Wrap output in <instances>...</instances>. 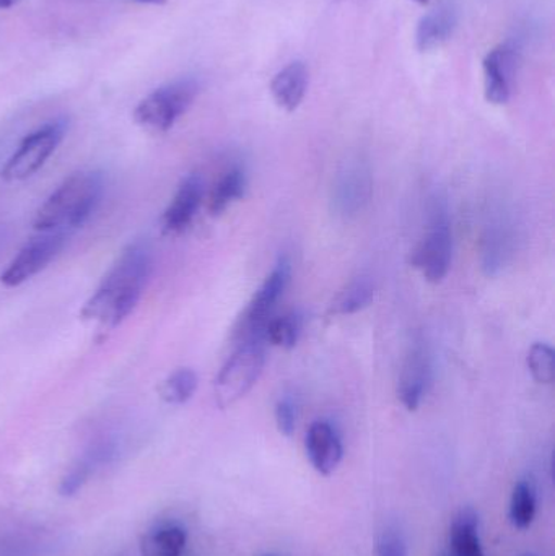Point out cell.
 <instances>
[{
	"instance_id": "1",
	"label": "cell",
	"mask_w": 555,
	"mask_h": 556,
	"mask_svg": "<svg viewBox=\"0 0 555 556\" xmlns=\"http://www.w3.org/2000/svg\"><path fill=\"white\" fill-rule=\"evenodd\" d=\"M152 267V248L143 241L130 243L85 303L81 317L104 329L119 326L136 309Z\"/></svg>"
},
{
	"instance_id": "2",
	"label": "cell",
	"mask_w": 555,
	"mask_h": 556,
	"mask_svg": "<svg viewBox=\"0 0 555 556\" xmlns=\"http://www.w3.org/2000/svg\"><path fill=\"white\" fill-rule=\"evenodd\" d=\"M104 178L100 172H80L68 176L36 212L39 233H67L81 227L97 211L103 198Z\"/></svg>"
},
{
	"instance_id": "3",
	"label": "cell",
	"mask_w": 555,
	"mask_h": 556,
	"mask_svg": "<svg viewBox=\"0 0 555 556\" xmlns=\"http://www.w3.org/2000/svg\"><path fill=\"white\" fill-rule=\"evenodd\" d=\"M199 93L201 81L198 78H178L143 98L134 110V119L150 132H168L178 123L179 117L191 110Z\"/></svg>"
},
{
	"instance_id": "4",
	"label": "cell",
	"mask_w": 555,
	"mask_h": 556,
	"mask_svg": "<svg viewBox=\"0 0 555 556\" xmlns=\"http://www.w3.org/2000/svg\"><path fill=\"white\" fill-rule=\"evenodd\" d=\"M453 260V235L446 202L436 198L429 208V230L411 256V264L430 283L449 276Z\"/></svg>"
},
{
	"instance_id": "5",
	"label": "cell",
	"mask_w": 555,
	"mask_h": 556,
	"mask_svg": "<svg viewBox=\"0 0 555 556\" xmlns=\"http://www.w3.org/2000/svg\"><path fill=\"white\" fill-rule=\"evenodd\" d=\"M266 365L263 340L241 342L215 379L214 394L218 407L228 408L243 399L256 384Z\"/></svg>"
},
{
	"instance_id": "6",
	"label": "cell",
	"mask_w": 555,
	"mask_h": 556,
	"mask_svg": "<svg viewBox=\"0 0 555 556\" xmlns=\"http://www.w3.org/2000/svg\"><path fill=\"white\" fill-rule=\"evenodd\" d=\"M65 132H67V123L64 119L51 121L39 129L33 130L7 160L2 178L7 182L25 181L31 178L61 146Z\"/></svg>"
},
{
	"instance_id": "7",
	"label": "cell",
	"mask_w": 555,
	"mask_h": 556,
	"mask_svg": "<svg viewBox=\"0 0 555 556\" xmlns=\"http://www.w3.org/2000/svg\"><path fill=\"white\" fill-rule=\"evenodd\" d=\"M290 276H292V267H290L289 257H279L273 273L254 293L253 300L250 301L243 316L238 320L237 330H235L237 339H240L241 342L264 339V330L270 320V314L282 298Z\"/></svg>"
},
{
	"instance_id": "8",
	"label": "cell",
	"mask_w": 555,
	"mask_h": 556,
	"mask_svg": "<svg viewBox=\"0 0 555 556\" xmlns=\"http://www.w3.org/2000/svg\"><path fill=\"white\" fill-rule=\"evenodd\" d=\"M374 192L371 169L364 160H349L336 173L332 185V212L342 218H354L370 204Z\"/></svg>"
},
{
	"instance_id": "9",
	"label": "cell",
	"mask_w": 555,
	"mask_h": 556,
	"mask_svg": "<svg viewBox=\"0 0 555 556\" xmlns=\"http://www.w3.org/2000/svg\"><path fill=\"white\" fill-rule=\"evenodd\" d=\"M65 243L67 233H41L33 238L13 257L12 263L0 276V281L5 287H20L29 278L42 273L64 250Z\"/></svg>"
},
{
	"instance_id": "10",
	"label": "cell",
	"mask_w": 555,
	"mask_h": 556,
	"mask_svg": "<svg viewBox=\"0 0 555 556\" xmlns=\"http://www.w3.org/2000/svg\"><path fill=\"white\" fill-rule=\"evenodd\" d=\"M202 199H204V181L201 176L192 173L188 178L182 179L175 198L172 199L163 214V233H185L194 222L195 215L201 208Z\"/></svg>"
},
{
	"instance_id": "11",
	"label": "cell",
	"mask_w": 555,
	"mask_h": 556,
	"mask_svg": "<svg viewBox=\"0 0 555 556\" xmlns=\"http://www.w3.org/2000/svg\"><path fill=\"white\" fill-rule=\"evenodd\" d=\"M484 67L485 98L492 104H507L514 87L517 68V52L510 45L497 46L488 52L482 62Z\"/></svg>"
},
{
	"instance_id": "12",
	"label": "cell",
	"mask_w": 555,
	"mask_h": 556,
	"mask_svg": "<svg viewBox=\"0 0 555 556\" xmlns=\"http://www.w3.org/2000/svg\"><path fill=\"white\" fill-rule=\"evenodd\" d=\"M430 378H432V363H430L429 353L422 345H416L404 362L400 389H398V395L407 410L414 412L420 407L429 389Z\"/></svg>"
},
{
	"instance_id": "13",
	"label": "cell",
	"mask_w": 555,
	"mask_h": 556,
	"mask_svg": "<svg viewBox=\"0 0 555 556\" xmlns=\"http://www.w3.org/2000/svg\"><path fill=\"white\" fill-rule=\"evenodd\" d=\"M305 446L313 469L323 477L332 476L344 456L341 438L328 421H315L310 427Z\"/></svg>"
},
{
	"instance_id": "14",
	"label": "cell",
	"mask_w": 555,
	"mask_h": 556,
	"mask_svg": "<svg viewBox=\"0 0 555 556\" xmlns=\"http://www.w3.org/2000/svg\"><path fill=\"white\" fill-rule=\"evenodd\" d=\"M514 250V233L504 218L491 222L482 237V269L489 277L499 276L507 266Z\"/></svg>"
},
{
	"instance_id": "15",
	"label": "cell",
	"mask_w": 555,
	"mask_h": 556,
	"mask_svg": "<svg viewBox=\"0 0 555 556\" xmlns=\"http://www.w3.org/2000/svg\"><path fill=\"white\" fill-rule=\"evenodd\" d=\"M308 85V68L303 62L297 61L287 65L274 77L273 84H270V93H273L277 106L282 108L287 113H293L305 100Z\"/></svg>"
},
{
	"instance_id": "16",
	"label": "cell",
	"mask_w": 555,
	"mask_h": 556,
	"mask_svg": "<svg viewBox=\"0 0 555 556\" xmlns=\"http://www.w3.org/2000/svg\"><path fill=\"white\" fill-rule=\"evenodd\" d=\"M458 25L456 10L450 5L440 7L422 16L416 29V46L420 52L436 51L442 48Z\"/></svg>"
},
{
	"instance_id": "17",
	"label": "cell",
	"mask_w": 555,
	"mask_h": 556,
	"mask_svg": "<svg viewBox=\"0 0 555 556\" xmlns=\"http://www.w3.org/2000/svg\"><path fill=\"white\" fill-rule=\"evenodd\" d=\"M452 556H484L479 538V518L475 509H462L453 519L450 528V548Z\"/></svg>"
},
{
	"instance_id": "18",
	"label": "cell",
	"mask_w": 555,
	"mask_h": 556,
	"mask_svg": "<svg viewBox=\"0 0 555 556\" xmlns=\"http://www.w3.org/2000/svg\"><path fill=\"white\" fill-rule=\"evenodd\" d=\"M248 179L247 173L240 166H234L222 178L215 182L209 198V212L214 217L224 214L235 201H240L247 192Z\"/></svg>"
},
{
	"instance_id": "19",
	"label": "cell",
	"mask_w": 555,
	"mask_h": 556,
	"mask_svg": "<svg viewBox=\"0 0 555 556\" xmlns=\"http://www.w3.org/2000/svg\"><path fill=\"white\" fill-rule=\"evenodd\" d=\"M375 298V283L370 277H357L345 285L329 306L335 316H349L367 307Z\"/></svg>"
},
{
	"instance_id": "20",
	"label": "cell",
	"mask_w": 555,
	"mask_h": 556,
	"mask_svg": "<svg viewBox=\"0 0 555 556\" xmlns=\"http://www.w3.org/2000/svg\"><path fill=\"white\" fill-rule=\"evenodd\" d=\"M188 534L178 526H166L147 532L140 541L142 556H181L185 552Z\"/></svg>"
},
{
	"instance_id": "21",
	"label": "cell",
	"mask_w": 555,
	"mask_h": 556,
	"mask_svg": "<svg viewBox=\"0 0 555 556\" xmlns=\"http://www.w3.org/2000/svg\"><path fill=\"white\" fill-rule=\"evenodd\" d=\"M537 516V495L528 480H520L515 485L510 502V522L514 528L525 531L533 525Z\"/></svg>"
},
{
	"instance_id": "22",
	"label": "cell",
	"mask_w": 555,
	"mask_h": 556,
	"mask_svg": "<svg viewBox=\"0 0 555 556\" xmlns=\"http://www.w3.org/2000/svg\"><path fill=\"white\" fill-rule=\"evenodd\" d=\"M198 375L192 369L181 368L169 375L160 386V397L172 405H182L192 399L198 389Z\"/></svg>"
},
{
	"instance_id": "23",
	"label": "cell",
	"mask_w": 555,
	"mask_h": 556,
	"mask_svg": "<svg viewBox=\"0 0 555 556\" xmlns=\"http://www.w3.org/2000/svg\"><path fill=\"white\" fill-rule=\"evenodd\" d=\"M528 368L534 381L551 384L555 378V352L547 343H534L528 352Z\"/></svg>"
},
{
	"instance_id": "24",
	"label": "cell",
	"mask_w": 555,
	"mask_h": 556,
	"mask_svg": "<svg viewBox=\"0 0 555 556\" xmlns=\"http://www.w3.org/2000/svg\"><path fill=\"white\" fill-rule=\"evenodd\" d=\"M300 323L299 317L283 316L269 320L264 330V339L269 340L273 345L282 349H293L299 340Z\"/></svg>"
},
{
	"instance_id": "25",
	"label": "cell",
	"mask_w": 555,
	"mask_h": 556,
	"mask_svg": "<svg viewBox=\"0 0 555 556\" xmlns=\"http://www.w3.org/2000/svg\"><path fill=\"white\" fill-rule=\"evenodd\" d=\"M277 430L283 437H292L297 427V407L292 399H280L276 405Z\"/></svg>"
},
{
	"instance_id": "26",
	"label": "cell",
	"mask_w": 555,
	"mask_h": 556,
	"mask_svg": "<svg viewBox=\"0 0 555 556\" xmlns=\"http://www.w3.org/2000/svg\"><path fill=\"white\" fill-rule=\"evenodd\" d=\"M377 556H407V542L400 531L388 529L378 541Z\"/></svg>"
},
{
	"instance_id": "27",
	"label": "cell",
	"mask_w": 555,
	"mask_h": 556,
	"mask_svg": "<svg viewBox=\"0 0 555 556\" xmlns=\"http://www.w3.org/2000/svg\"><path fill=\"white\" fill-rule=\"evenodd\" d=\"M88 473H90V467L88 466H78L77 469L72 470L64 480H62L61 492L62 496H72L81 489L85 482H87Z\"/></svg>"
},
{
	"instance_id": "28",
	"label": "cell",
	"mask_w": 555,
	"mask_h": 556,
	"mask_svg": "<svg viewBox=\"0 0 555 556\" xmlns=\"http://www.w3.org/2000/svg\"><path fill=\"white\" fill-rule=\"evenodd\" d=\"M18 0H0V9H10V7L15 5Z\"/></svg>"
},
{
	"instance_id": "29",
	"label": "cell",
	"mask_w": 555,
	"mask_h": 556,
	"mask_svg": "<svg viewBox=\"0 0 555 556\" xmlns=\"http://www.w3.org/2000/svg\"><path fill=\"white\" fill-rule=\"evenodd\" d=\"M140 3H152V5H163L166 3V0H137Z\"/></svg>"
},
{
	"instance_id": "30",
	"label": "cell",
	"mask_w": 555,
	"mask_h": 556,
	"mask_svg": "<svg viewBox=\"0 0 555 556\" xmlns=\"http://www.w3.org/2000/svg\"><path fill=\"white\" fill-rule=\"evenodd\" d=\"M414 2L420 3V5H426V3H429V0H414Z\"/></svg>"
},
{
	"instance_id": "31",
	"label": "cell",
	"mask_w": 555,
	"mask_h": 556,
	"mask_svg": "<svg viewBox=\"0 0 555 556\" xmlns=\"http://www.w3.org/2000/svg\"><path fill=\"white\" fill-rule=\"evenodd\" d=\"M442 556H452L449 554V552H445V554H443Z\"/></svg>"
},
{
	"instance_id": "32",
	"label": "cell",
	"mask_w": 555,
	"mask_h": 556,
	"mask_svg": "<svg viewBox=\"0 0 555 556\" xmlns=\"http://www.w3.org/2000/svg\"><path fill=\"white\" fill-rule=\"evenodd\" d=\"M527 556H531V555H527Z\"/></svg>"
}]
</instances>
